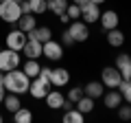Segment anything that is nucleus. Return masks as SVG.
Here are the masks:
<instances>
[{
	"label": "nucleus",
	"mask_w": 131,
	"mask_h": 123,
	"mask_svg": "<svg viewBox=\"0 0 131 123\" xmlns=\"http://www.w3.org/2000/svg\"><path fill=\"white\" fill-rule=\"evenodd\" d=\"M18 5H20V11H22V13H31V5H28V0H20Z\"/></svg>",
	"instance_id": "nucleus-32"
},
{
	"label": "nucleus",
	"mask_w": 131,
	"mask_h": 123,
	"mask_svg": "<svg viewBox=\"0 0 131 123\" xmlns=\"http://www.w3.org/2000/svg\"><path fill=\"white\" fill-rule=\"evenodd\" d=\"M72 2H74V5H79V7H83L85 2H90V0H72Z\"/></svg>",
	"instance_id": "nucleus-35"
},
{
	"label": "nucleus",
	"mask_w": 131,
	"mask_h": 123,
	"mask_svg": "<svg viewBox=\"0 0 131 123\" xmlns=\"http://www.w3.org/2000/svg\"><path fill=\"white\" fill-rule=\"evenodd\" d=\"M42 55L46 57V59L50 61H59L61 57H63V44L61 42H55V40H48V42L42 44Z\"/></svg>",
	"instance_id": "nucleus-6"
},
{
	"label": "nucleus",
	"mask_w": 131,
	"mask_h": 123,
	"mask_svg": "<svg viewBox=\"0 0 131 123\" xmlns=\"http://www.w3.org/2000/svg\"><path fill=\"white\" fill-rule=\"evenodd\" d=\"M118 90H120V95H122V101L131 103V81L129 79H122L120 84H118Z\"/></svg>",
	"instance_id": "nucleus-26"
},
{
	"label": "nucleus",
	"mask_w": 131,
	"mask_h": 123,
	"mask_svg": "<svg viewBox=\"0 0 131 123\" xmlns=\"http://www.w3.org/2000/svg\"><path fill=\"white\" fill-rule=\"evenodd\" d=\"M46 2H48V0H46Z\"/></svg>",
	"instance_id": "nucleus-41"
},
{
	"label": "nucleus",
	"mask_w": 131,
	"mask_h": 123,
	"mask_svg": "<svg viewBox=\"0 0 131 123\" xmlns=\"http://www.w3.org/2000/svg\"><path fill=\"white\" fill-rule=\"evenodd\" d=\"M0 121H2V114H0Z\"/></svg>",
	"instance_id": "nucleus-38"
},
{
	"label": "nucleus",
	"mask_w": 131,
	"mask_h": 123,
	"mask_svg": "<svg viewBox=\"0 0 131 123\" xmlns=\"http://www.w3.org/2000/svg\"><path fill=\"white\" fill-rule=\"evenodd\" d=\"M22 53L26 55V59H37V57H42V42L39 40H26V44L22 46Z\"/></svg>",
	"instance_id": "nucleus-14"
},
{
	"label": "nucleus",
	"mask_w": 131,
	"mask_h": 123,
	"mask_svg": "<svg viewBox=\"0 0 131 123\" xmlns=\"http://www.w3.org/2000/svg\"><path fill=\"white\" fill-rule=\"evenodd\" d=\"M68 31H70V35L74 38V42H85V40L90 38V29H88V24H85L83 20H72V22L68 24Z\"/></svg>",
	"instance_id": "nucleus-7"
},
{
	"label": "nucleus",
	"mask_w": 131,
	"mask_h": 123,
	"mask_svg": "<svg viewBox=\"0 0 131 123\" xmlns=\"http://www.w3.org/2000/svg\"><path fill=\"white\" fill-rule=\"evenodd\" d=\"M98 18H101V9H98V5H94V2H85V5L81 7V20H83L85 24L98 22Z\"/></svg>",
	"instance_id": "nucleus-10"
},
{
	"label": "nucleus",
	"mask_w": 131,
	"mask_h": 123,
	"mask_svg": "<svg viewBox=\"0 0 131 123\" xmlns=\"http://www.w3.org/2000/svg\"><path fill=\"white\" fill-rule=\"evenodd\" d=\"M13 121L15 123H31L33 121V112L28 108H24V106H20V108L13 112Z\"/></svg>",
	"instance_id": "nucleus-20"
},
{
	"label": "nucleus",
	"mask_w": 131,
	"mask_h": 123,
	"mask_svg": "<svg viewBox=\"0 0 131 123\" xmlns=\"http://www.w3.org/2000/svg\"><path fill=\"white\" fill-rule=\"evenodd\" d=\"M66 9H68V0H48V11L55 15H61L66 13Z\"/></svg>",
	"instance_id": "nucleus-22"
},
{
	"label": "nucleus",
	"mask_w": 131,
	"mask_h": 123,
	"mask_svg": "<svg viewBox=\"0 0 131 123\" xmlns=\"http://www.w3.org/2000/svg\"><path fill=\"white\" fill-rule=\"evenodd\" d=\"M28 5H31V13H35V15H42L44 11H48L46 0H28Z\"/></svg>",
	"instance_id": "nucleus-25"
},
{
	"label": "nucleus",
	"mask_w": 131,
	"mask_h": 123,
	"mask_svg": "<svg viewBox=\"0 0 131 123\" xmlns=\"http://www.w3.org/2000/svg\"><path fill=\"white\" fill-rule=\"evenodd\" d=\"M98 22H101V27L105 29V31H109V29H116L118 24H120V18H118L116 11H101V18H98Z\"/></svg>",
	"instance_id": "nucleus-12"
},
{
	"label": "nucleus",
	"mask_w": 131,
	"mask_h": 123,
	"mask_svg": "<svg viewBox=\"0 0 131 123\" xmlns=\"http://www.w3.org/2000/svg\"><path fill=\"white\" fill-rule=\"evenodd\" d=\"M26 33L24 31H20V29H13L9 35H7V40H5V44H7V48H13V51H22V46L26 44Z\"/></svg>",
	"instance_id": "nucleus-8"
},
{
	"label": "nucleus",
	"mask_w": 131,
	"mask_h": 123,
	"mask_svg": "<svg viewBox=\"0 0 131 123\" xmlns=\"http://www.w3.org/2000/svg\"><path fill=\"white\" fill-rule=\"evenodd\" d=\"M83 97V88H79V86H74V88L68 90V95H66V99H70L72 103H77V101Z\"/></svg>",
	"instance_id": "nucleus-30"
},
{
	"label": "nucleus",
	"mask_w": 131,
	"mask_h": 123,
	"mask_svg": "<svg viewBox=\"0 0 131 123\" xmlns=\"http://www.w3.org/2000/svg\"><path fill=\"white\" fill-rule=\"evenodd\" d=\"M59 20H61L63 24H70V22H72V20L68 18V13H61V15H59Z\"/></svg>",
	"instance_id": "nucleus-33"
},
{
	"label": "nucleus",
	"mask_w": 131,
	"mask_h": 123,
	"mask_svg": "<svg viewBox=\"0 0 131 123\" xmlns=\"http://www.w3.org/2000/svg\"><path fill=\"white\" fill-rule=\"evenodd\" d=\"M61 44H63V46H72V44H74V38L70 35V31H68V29H66L63 35H61Z\"/></svg>",
	"instance_id": "nucleus-31"
},
{
	"label": "nucleus",
	"mask_w": 131,
	"mask_h": 123,
	"mask_svg": "<svg viewBox=\"0 0 131 123\" xmlns=\"http://www.w3.org/2000/svg\"><path fill=\"white\" fill-rule=\"evenodd\" d=\"M2 103H5V110H9V112L13 114L15 110L22 106V101H20V95H13V92H9V95H5Z\"/></svg>",
	"instance_id": "nucleus-19"
},
{
	"label": "nucleus",
	"mask_w": 131,
	"mask_h": 123,
	"mask_svg": "<svg viewBox=\"0 0 131 123\" xmlns=\"http://www.w3.org/2000/svg\"><path fill=\"white\" fill-rule=\"evenodd\" d=\"M50 88H52V86H50V79H48V77L37 75V77H33V79H31L28 95H31L33 99H44V97L48 95V90H50Z\"/></svg>",
	"instance_id": "nucleus-4"
},
{
	"label": "nucleus",
	"mask_w": 131,
	"mask_h": 123,
	"mask_svg": "<svg viewBox=\"0 0 131 123\" xmlns=\"http://www.w3.org/2000/svg\"><path fill=\"white\" fill-rule=\"evenodd\" d=\"M0 84H5V73L0 71Z\"/></svg>",
	"instance_id": "nucleus-37"
},
{
	"label": "nucleus",
	"mask_w": 131,
	"mask_h": 123,
	"mask_svg": "<svg viewBox=\"0 0 131 123\" xmlns=\"http://www.w3.org/2000/svg\"><path fill=\"white\" fill-rule=\"evenodd\" d=\"M107 33V44L109 46H114V48H120L122 44H125V33H122L120 29H109V31H105Z\"/></svg>",
	"instance_id": "nucleus-18"
},
{
	"label": "nucleus",
	"mask_w": 131,
	"mask_h": 123,
	"mask_svg": "<svg viewBox=\"0 0 131 123\" xmlns=\"http://www.w3.org/2000/svg\"><path fill=\"white\" fill-rule=\"evenodd\" d=\"M0 2H2V0H0Z\"/></svg>",
	"instance_id": "nucleus-40"
},
{
	"label": "nucleus",
	"mask_w": 131,
	"mask_h": 123,
	"mask_svg": "<svg viewBox=\"0 0 131 123\" xmlns=\"http://www.w3.org/2000/svg\"><path fill=\"white\" fill-rule=\"evenodd\" d=\"M103 103H105V108H109V110H116L118 106L122 103V95H120V90L118 88H109V92H103Z\"/></svg>",
	"instance_id": "nucleus-11"
},
{
	"label": "nucleus",
	"mask_w": 131,
	"mask_h": 123,
	"mask_svg": "<svg viewBox=\"0 0 131 123\" xmlns=\"http://www.w3.org/2000/svg\"><path fill=\"white\" fill-rule=\"evenodd\" d=\"M2 99H5V84H0V103H2Z\"/></svg>",
	"instance_id": "nucleus-34"
},
{
	"label": "nucleus",
	"mask_w": 131,
	"mask_h": 123,
	"mask_svg": "<svg viewBox=\"0 0 131 123\" xmlns=\"http://www.w3.org/2000/svg\"><path fill=\"white\" fill-rule=\"evenodd\" d=\"M77 110L83 112V114H90L94 110V99H92V97H88V95H83L79 101H77Z\"/></svg>",
	"instance_id": "nucleus-23"
},
{
	"label": "nucleus",
	"mask_w": 131,
	"mask_h": 123,
	"mask_svg": "<svg viewBox=\"0 0 131 123\" xmlns=\"http://www.w3.org/2000/svg\"><path fill=\"white\" fill-rule=\"evenodd\" d=\"M122 81V75L116 66H105L101 71V84L105 88H118V84Z\"/></svg>",
	"instance_id": "nucleus-5"
},
{
	"label": "nucleus",
	"mask_w": 131,
	"mask_h": 123,
	"mask_svg": "<svg viewBox=\"0 0 131 123\" xmlns=\"http://www.w3.org/2000/svg\"><path fill=\"white\" fill-rule=\"evenodd\" d=\"M129 81H131V77H129Z\"/></svg>",
	"instance_id": "nucleus-39"
},
{
	"label": "nucleus",
	"mask_w": 131,
	"mask_h": 123,
	"mask_svg": "<svg viewBox=\"0 0 131 123\" xmlns=\"http://www.w3.org/2000/svg\"><path fill=\"white\" fill-rule=\"evenodd\" d=\"M63 121H66V123H83V121H85V114L79 112L77 108H70V110H66Z\"/></svg>",
	"instance_id": "nucleus-21"
},
{
	"label": "nucleus",
	"mask_w": 131,
	"mask_h": 123,
	"mask_svg": "<svg viewBox=\"0 0 131 123\" xmlns=\"http://www.w3.org/2000/svg\"><path fill=\"white\" fill-rule=\"evenodd\" d=\"M20 51H13V48H0V71H13V68H20Z\"/></svg>",
	"instance_id": "nucleus-2"
},
{
	"label": "nucleus",
	"mask_w": 131,
	"mask_h": 123,
	"mask_svg": "<svg viewBox=\"0 0 131 123\" xmlns=\"http://www.w3.org/2000/svg\"><path fill=\"white\" fill-rule=\"evenodd\" d=\"M39 68H42V66H39V61H37V59H26V61H24V66H22V71L33 79V77H37V75H39Z\"/></svg>",
	"instance_id": "nucleus-24"
},
{
	"label": "nucleus",
	"mask_w": 131,
	"mask_h": 123,
	"mask_svg": "<svg viewBox=\"0 0 131 123\" xmlns=\"http://www.w3.org/2000/svg\"><path fill=\"white\" fill-rule=\"evenodd\" d=\"M20 15H22V11H20V5L15 0H2L0 2V20H5L9 24H15L20 20Z\"/></svg>",
	"instance_id": "nucleus-3"
},
{
	"label": "nucleus",
	"mask_w": 131,
	"mask_h": 123,
	"mask_svg": "<svg viewBox=\"0 0 131 123\" xmlns=\"http://www.w3.org/2000/svg\"><path fill=\"white\" fill-rule=\"evenodd\" d=\"M103 92H105V86L101 84V81H90V84L83 86V95L92 97V99H101Z\"/></svg>",
	"instance_id": "nucleus-16"
},
{
	"label": "nucleus",
	"mask_w": 131,
	"mask_h": 123,
	"mask_svg": "<svg viewBox=\"0 0 131 123\" xmlns=\"http://www.w3.org/2000/svg\"><path fill=\"white\" fill-rule=\"evenodd\" d=\"M90 2H94V5H98V7H101L103 2H107V0H90Z\"/></svg>",
	"instance_id": "nucleus-36"
},
{
	"label": "nucleus",
	"mask_w": 131,
	"mask_h": 123,
	"mask_svg": "<svg viewBox=\"0 0 131 123\" xmlns=\"http://www.w3.org/2000/svg\"><path fill=\"white\" fill-rule=\"evenodd\" d=\"M52 38V31H50V29H48V27H35V40H39V42H48V40H50Z\"/></svg>",
	"instance_id": "nucleus-27"
},
{
	"label": "nucleus",
	"mask_w": 131,
	"mask_h": 123,
	"mask_svg": "<svg viewBox=\"0 0 131 123\" xmlns=\"http://www.w3.org/2000/svg\"><path fill=\"white\" fill-rule=\"evenodd\" d=\"M46 99V106L50 110H61V106H63V101H66V97L61 95L59 90H48V95L44 97Z\"/></svg>",
	"instance_id": "nucleus-15"
},
{
	"label": "nucleus",
	"mask_w": 131,
	"mask_h": 123,
	"mask_svg": "<svg viewBox=\"0 0 131 123\" xmlns=\"http://www.w3.org/2000/svg\"><path fill=\"white\" fill-rule=\"evenodd\" d=\"M66 13H68V18H70V20H81V7L74 5V2H68Z\"/></svg>",
	"instance_id": "nucleus-28"
},
{
	"label": "nucleus",
	"mask_w": 131,
	"mask_h": 123,
	"mask_svg": "<svg viewBox=\"0 0 131 123\" xmlns=\"http://www.w3.org/2000/svg\"><path fill=\"white\" fill-rule=\"evenodd\" d=\"M68 84H70V73L66 68L57 66L50 71V86L52 88H61V86H68Z\"/></svg>",
	"instance_id": "nucleus-9"
},
{
	"label": "nucleus",
	"mask_w": 131,
	"mask_h": 123,
	"mask_svg": "<svg viewBox=\"0 0 131 123\" xmlns=\"http://www.w3.org/2000/svg\"><path fill=\"white\" fill-rule=\"evenodd\" d=\"M35 27H37L35 13H22V15H20V20H18V29H20V31L28 33V31H33Z\"/></svg>",
	"instance_id": "nucleus-17"
},
{
	"label": "nucleus",
	"mask_w": 131,
	"mask_h": 123,
	"mask_svg": "<svg viewBox=\"0 0 131 123\" xmlns=\"http://www.w3.org/2000/svg\"><path fill=\"white\" fill-rule=\"evenodd\" d=\"M118 117H120V121H131V103H127V106H118Z\"/></svg>",
	"instance_id": "nucleus-29"
},
{
	"label": "nucleus",
	"mask_w": 131,
	"mask_h": 123,
	"mask_svg": "<svg viewBox=\"0 0 131 123\" xmlns=\"http://www.w3.org/2000/svg\"><path fill=\"white\" fill-rule=\"evenodd\" d=\"M28 86H31V77L24 71L13 68V71L5 73V90H9L13 95H24V92H28Z\"/></svg>",
	"instance_id": "nucleus-1"
},
{
	"label": "nucleus",
	"mask_w": 131,
	"mask_h": 123,
	"mask_svg": "<svg viewBox=\"0 0 131 123\" xmlns=\"http://www.w3.org/2000/svg\"><path fill=\"white\" fill-rule=\"evenodd\" d=\"M114 66L120 71L122 79H129V77H131V55H127V53L116 55V64H114Z\"/></svg>",
	"instance_id": "nucleus-13"
}]
</instances>
